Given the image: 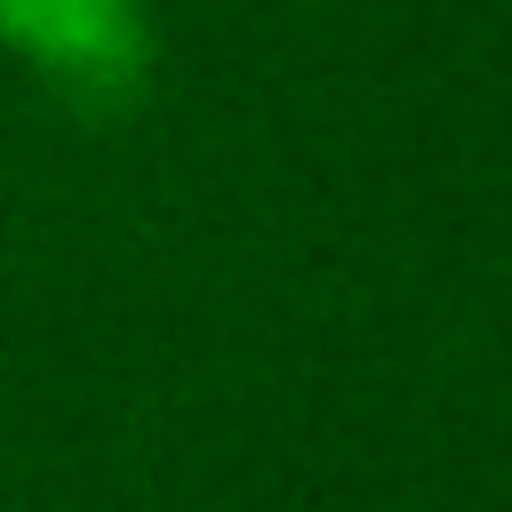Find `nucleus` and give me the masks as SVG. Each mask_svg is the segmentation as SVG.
Instances as JSON below:
<instances>
[{
  "mask_svg": "<svg viewBox=\"0 0 512 512\" xmlns=\"http://www.w3.org/2000/svg\"><path fill=\"white\" fill-rule=\"evenodd\" d=\"M0 48L80 112L144 96L160 56L144 0H0Z\"/></svg>",
  "mask_w": 512,
  "mask_h": 512,
  "instance_id": "f257e3e1",
  "label": "nucleus"
}]
</instances>
